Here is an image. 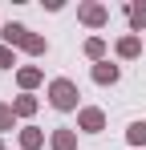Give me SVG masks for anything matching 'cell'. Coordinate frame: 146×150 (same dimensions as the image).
<instances>
[{
    "label": "cell",
    "mask_w": 146,
    "mask_h": 150,
    "mask_svg": "<svg viewBox=\"0 0 146 150\" xmlns=\"http://www.w3.org/2000/svg\"><path fill=\"white\" fill-rule=\"evenodd\" d=\"M77 85H73L69 77H53L49 81V105L53 110H77Z\"/></svg>",
    "instance_id": "obj_1"
},
{
    "label": "cell",
    "mask_w": 146,
    "mask_h": 150,
    "mask_svg": "<svg viewBox=\"0 0 146 150\" xmlns=\"http://www.w3.org/2000/svg\"><path fill=\"white\" fill-rule=\"evenodd\" d=\"M118 77H122V69L110 65V61H97V65H94V81H97V85H118Z\"/></svg>",
    "instance_id": "obj_4"
},
{
    "label": "cell",
    "mask_w": 146,
    "mask_h": 150,
    "mask_svg": "<svg viewBox=\"0 0 146 150\" xmlns=\"http://www.w3.org/2000/svg\"><path fill=\"white\" fill-rule=\"evenodd\" d=\"M12 126H16V110H12V105H0V134L12 130Z\"/></svg>",
    "instance_id": "obj_15"
},
{
    "label": "cell",
    "mask_w": 146,
    "mask_h": 150,
    "mask_svg": "<svg viewBox=\"0 0 146 150\" xmlns=\"http://www.w3.org/2000/svg\"><path fill=\"white\" fill-rule=\"evenodd\" d=\"M12 110H16V118H33L37 114V98L33 93H21V98L12 101Z\"/></svg>",
    "instance_id": "obj_12"
},
{
    "label": "cell",
    "mask_w": 146,
    "mask_h": 150,
    "mask_svg": "<svg viewBox=\"0 0 146 150\" xmlns=\"http://www.w3.org/2000/svg\"><path fill=\"white\" fill-rule=\"evenodd\" d=\"M41 146H45V134L37 126H24L21 130V150H41Z\"/></svg>",
    "instance_id": "obj_8"
},
{
    "label": "cell",
    "mask_w": 146,
    "mask_h": 150,
    "mask_svg": "<svg viewBox=\"0 0 146 150\" xmlns=\"http://www.w3.org/2000/svg\"><path fill=\"white\" fill-rule=\"evenodd\" d=\"M77 21L89 28H101V25H110V8L97 0H85V4H77Z\"/></svg>",
    "instance_id": "obj_2"
},
{
    "label": "cell",
    "mask_w": 146,
    "mask_h": 150,
    "mask_svg": "<svg viewBox=\"0 0 146 150\" xmlns=\"http://www.w3.org/2000/svg\"><path fill=\"white\" fill-rule=\"evenodd\" d=\"M126 16H130V28L142 33L146 28V4H126Z\"/></svg>",
    "instance_id": "obj_11"
},
{
    "label": "cell",
    "mask_w": 146,
    "mask_h": 150,
    "mask_svg": "<svg viewBox=\"0 0 146 150\" xmlns=\"http://www.w3.org/2000/svg\"><path fill=\"white\" fill-rule=\"evenodd\" d=\"M85 57H89V61H106V41H101V37H89V41H85Z\"/></svg>",
    "instance_id": "obj_14"
},
{
    "label": "cell",
    "mask_w": 146,
    "mask_h": 150,
    "mask_svg": "<svg viewBox=\"0 0 146 150\" xmlns=\"http://www.w3.org/2000/svg\"><path fill=\"white\" fill-rule=\"evenodd\" d=\"M0 69H12V49L0 41Z\"/></svg>",
    "instance_id": "obj_16"
},
{
    "label": "cell",
    "mask_w": 146,
    "mask_h": 150,
    "mask_svg": "<svg viewBox=\"0 0 146 150\" xmlns=\"http://www.w3.org/2000/svg\"><path fill=\"white\" fill-rule=\"evenodd\" d=\"M24 37H28V28H24V25H16V21H8V25L0 28V41H4L8 49H12V45H24Z\"/></svg>",
    "instance_id": "obj_5"
},
{
    "label": "cell",
    "mask_w": 146,
    "mask_h": 150,
    "mask_svg": "<svg viewBox=\"0 0 146 150\" xmlns=\"http://www.w3.org/2000/svg\"><path fill=\"white\" fill-rule=\"evenodd\" d=\"M126 142H130V146H146V118L126 126Z\"/></svg>",
    "instance_id": "obj_13"
},
{
    "label": "cell",
    "mask_w": 146,
    "mask_h": 150,
    "mask_svg": "<svg viewBox=\"0 0 146 150\" xmlns=\"http://www.w3.org/2000/svg\"><path fill=\"white\" fill-rule=\"evenodd\" d=\"M77 130H85V134H101V130H106V114H101L97 105H81V110H77Z\"/></svg>",
    "instance_id": "obj_3"
},
{
    "label": "cell",
    "mask_w": 146,
    "mask_h": 150,
    "mask_svg": "<svg viewBox=\"0 0 146 150\" xmlns=\"http://www.w3.org/2000/svg\"><path fill=\"white\" fill-rule=\"evenodd\" d=\"M21 49L28 53V57H45V53H49V41H45V37H37V33H28Z\"/></svg>",
    "instance_id": "obj_10"
},
{
    "label": "cell",
    "mask_w": 146,
    "mask_h": 150,
    "mask_svg": "<svg viewBox=\"0 0 146 150\" xmlns=\"http://www.w3.org/2000/svg\"><path fill=\"white\" fill-rule=\"evenodd\" d=\"M0 150H4V142H0Z\"/></svg>",
    "instance_id": "obj_17"
},
{
    "label": "cell",
    "mask_w": 146,
    "mask_h": 150,
    "mask_svg": "<svg viewBox=\"0 0 146 150\" xmlns=\"http://www.w3.org/2000/svg\"><path fill=\"white\" fill-rule=\"evenodd\" d=\"M49 146L53 150H77V134H73V130H53Z\"/></svg>",
    "instance_id": "obj_9"
},
{
    "label": "cell",
    "mask_w": 146,
    "mask_h": 150,
    "mask_svg": "<svg viewBox=\"0 0 146 150\" xmlns=\"http://www.w3.org/2000/svg\"><path fill=\"white\" fill-rule=\"evenodd\" d=\"M138 53H142V37H138V33H130V37L118 41V57H122V61H134Z\"/></svg>",
    "instance_id": "obj_6"
},
{
    "label": "cell",
    "mask_w": 146,
    "mask_h": 150,
    "mask_svg": "<svg viewBox=\"0 0 146 150\" xmlns=\"http://www.w3.org/2000/svg\"><path fill=\"white\" fill-rule=\"evenodd\" d=\"M41 69H37V65H21V69H16V81H21V89L24 93H28V89H37V85H41Z\"/></svg>",
    "instance_id": "obj_7"
}]
</instances>
